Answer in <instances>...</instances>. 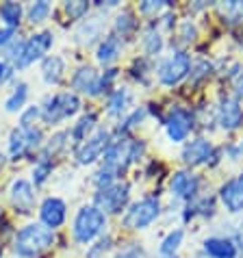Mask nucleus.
<instances>
[{
    "label": "nucleus",
    "instance_id": "nucleus-28",
    "mask_svg": "<svg viewBox=\"0 0 243 258\" xmlns=\"http://www.w3.org/2000/svg\"><path fill=\"white\" fill-rule=\"evenodd\" d=\"M50 174H52V161H50V156L48 154H41L39 156V161L35 163V167H33V182H35V187H41Z\"/></svg>",
    "mask_w": 243,
    "mask_h": 258
},
{
    "label": "nucleus",
    "instance_id": "nucleus-36",
    "mask_svg": "<svg viewBox=\"0 0 243 258\" xmlns=\"http://www.w3.org/2000/svg\"><path fill=\"white\" fill-rule=\"evenodd\" d=\"M144 117H146V109H144V106H141V109H135V111L131 113V115H128V117L124 119V124L119 126V131H122V133H128L131 128L137 126V121H141Z\"/></svg>",
    "mask_w": 243,
    "mask_h": 258
},
{
    "label": "nucleus",
    "instance_id": "nucleus-1",
    "mask_svg": "<svg viewBox=\"0 0 243 258\" xmlns=\"http://www.w3.org/2000/svg\"><path fill=\"white\" fill-rule=\"evenodd\" d=\"M54 243V230L41 224H28L13 239V252L22 258H33Z\"/></svg>",
    "mask_w": 243,
    "mask_h": 258
},
{
    "label": "nucleus",
    "instance_id": "nucleus-2",
    "mask_svg": "<svg viewBox=\"0 0 243 258\" xmlns=\"http://www.w3.org/2000/svg\"><path fill=\"white\" fill-rule=\"evenodd\" d=\"M52 44H54V35L50 31L35 33L28 39H22V41H18V44H13L9 59L13 61V66L20 68V70L28 68V66H33L35 61L44 59V54H48V50L52 48Z\"/></svg>",
    "mask_w": 243,
    "mask_h": 258
},
{
    "label": "nucleus",
    "instance_id": "nucleus-5",
    "mask_svg": "<svg viewBox=\"0 0 243 258\" xmlns=\"http://www.w3.org/2000/svg\"><path fill=\"white\" fill-rule=\"evenodd\" d=\"M39 109H41V119H44L46 124L54 126L63 119L76 115V113L81 111V100H78L74 91H61V94L48 96Z\"/></svg>",
    "mask_w": 243,
    "mask_h": 258
},
{
    "label": "nucleus",
    "instance_id": "nucleus-18",
    "mask_svg": "<svg viewBox=\"0 0 243 258\" xmlns=\"http://www.w3.org/2000/svg\"><path fill=\"white\" fill-rule=\"evenodd\" d=\"M72 89H74V94L98 96L100 94V74L89 66L78 68L72 76Z\"/></svg>",
    "mask_w": 243,
    "mask_h": 258
},
{
    "label": "nucleus",
    "instance_id": "nucleus-25",
    "mask_svg": "<svg viewBox=\"0 0 243 258\" xmlns=\"http://www.w3.org/2000/svg\"><path fill=\"white\" fill-rule=\"evenodd\" d=\"M100 33H102V22H100V18H96V20H87V22L78 26L76 37L83 46H89L100 37Z\"/></svg>",
    "mask_w": 243,
    "mask_h": 258
},
{
    "label": "nucleus",
    "instance_id": "nucleus-22",
    "mask_svg": "<svg viewBox=\"0 0 243 258\" xmlns=\"http://www.w3.org/2000/svg\"><path fill=\"white\" fill-rule=\"evenodd\" d=\"M63 72H66V61L61 56H46L44 63H41V78H44L46 85H59Z\"/></svg>",
    "mask_w": 243,
    "mask_h": 258
},
{
    "label": "nucleus",
    "instance_id": "nucleus-23",
    "mask_svg": "<svg viewBox=\"0 0 243 258\" xmlns=\"http://www.w3.org/2000/svg\"><path fill=\"white\" fill-rule=\"evenodd\" d=\"M96 121H98L96 113H85V115L72 126V133H70V137L74 139L76 146H78V143H83L91 133L96 131Z\"/></svg>",
    "mask_w": 243,
    "mask_h": 258
},
{
    "label": "nucleus",
    "instance_id": "nucleus-31",
    "mask_svg": "<svg viewBox=\"0 0 243 258\" xmlns=\"http://www.w3.org/2000/svg\"><path fill=\"white\" fill-rule=\"evenodd\" d=\"M50 3H46V0H41V3H33L31 7L26 9V16H28V22L31 24H41L46 22V18L50 16Z\"/></svg>",
    "mask_w": 243,
    "mask_h": 258
},
{
    "label": "nucleus",
    "instance_id": "nucleus-34",
    "mask_svg": "<svg viewBox=\"0 0 243 258\" xmlns=\"http://www.w3.org/2000/svg\"><path fill=\"white\" fill-rule=\"evenodd\" d=\"M63 139H70V133L61 131V133H56L54 137H50L48 148H46V154H48V156H54L56 152H61V150L66 148V141H63Z\"/></svg>",
    "mask_w": 243,
    "mask_h": 258
},
{
    "label": "nucleus",
    "instance_id": "nucleus-33",
    "mask_svg": "<svg viewBox=\"0 0 243 258\" xmlns=\"http://www.w3.org/2000/svg\"><path fill=\"white\" fill-rule=\"evenodd\" d=\"M66 13L70 20H83L89 13V5L83 3V0H76V3H66Z\"/></svg>",
    "mask_w": 243,
    "mask_h": 258
},
{
    "label": "nucleus",
    "instance_id": "nucleus-21",
    "mask_svg": "<svg viewBox=\"0 0 243 258\" xmlns=\"http://www.w3.org/2000/svg\"><path fill=\"white\" fill-rule=\"evenodd\" d=\"M131 91H128L126 87H117L115 91H111L109 94V100H106V115L109 117H119L124 115L128 104H131Z\"/></svg>",
    "mask_w": 243,
    "mask_h": 258
},
{
    "label": "nucleus",
    "instance_id": "nucleus-15",
    "mask_svg": "<svg viewBox=\"0 0 243 258\" xmlns=\"http://www.w3.org/2000/svg\"><path fill=\"white\" fill-rule=\"evenodd\" d=\"M66 217H68V206L63 200L59 198H46L39 206V219H41V226L50 228V230H56L66 224Z\"/></svg>",
    "mask_w": 243,
    "mask_h": 258
},
{
    "label": "nucleus",
    "instance_id": "nucleus-38",
    "mask_svg": "<svg viewBox=\"0 0 243 258\" xmlns=\"http://www.w3.org/2000/svg\"><path fill=\"white\" fill-rule=\"evenodd\" d=\"M198 35V28L196 24L191 22V20H185V22L180 24V39L185 41V44H189V41H194Z\"/></svg>",
    "mask_w": 243,
    "mask_h": 258
},
{
    "label": "nucleus",
    "instance_id": "nucleus-37",
    "mask_svg": "<svg viewBox=\"0 0 243 258\" xmlns=\"http://www.w3.org/2000/svg\"><path fill=\"white\" fill-rule=\"evenodd\" d=\"M211 74V63L209 61H198L196 66H191V81L198 83V81H202L204 76H209Z\"/></svg>",
    "mask_w": 243,
    "mask_h": 258
},
{
    "label": "nucleus",
    "instance_id": "nucleus-17",
    "mask_svg": "<svg viewBox=\"0 0 243 258\" xmlns=\"http://www.w3.org/2000/svg\"><path fill=\"white\" fill-rule=\"evenodd\" d=\"M9 198H11L13 209L22 215H28L35 206V189H33L31 182L24 180V178H18V180L11 182Z\"/></svg>",
    "mask_w": 243,
    "mask_h": 258
},
{
    "label": "nucleus",
    "instance_id": "nucleus-30",
    "mask_svg": "<svg viewBox=\"0 0 243 258\" xmlns=\"http://www.w3.org/2000/svg\"><path fill=\"white\" fill-rule=\"evenodd\" d=\"M135 28H137V20H135L133 11H122L119 16L115 18V31H117V37L122 35V37H128Z\"/></svg>",
    "mask_w": 243,
    "mask_h": 258
},
{
    "label": "nucleus",
    "instance_id": "nucleus-7",
    "mask_svg": "<svg viewBox=\"0 0 243 258\" xmlns=\"http://www.w3.org/2000/svg\"><path fill=\"white\" fill-rule=\"evenodd\" d=\"M189 72H191V56L187 52H183V50H178V52H171L159 63L156 76H159L161 85L174 87V85L183 83L189 76Z\"/></svg>",
    "mask_w": 243,
    "mask_h": 258
},
{
    "label": "nucleus",
    "instance_id": "nucleus-27",
    "mask_svg": "<svg viewBox=\"0 0 243 258\" xmlns=\"http://www.w3.org/2000/svg\"><path fill=\"white\" fill-rule=\"evenodd\" d=\"M22 13H24V9L20 3H3L0 5V18L5 20V24L9 28H16L20 24Z\"/></svg>",
    "mask_w": 243,
    "mask_h": 258
},
{
    "label": "nucleus",
    "instance_id": "nucleus-41",
    "mask_svg": "<svg viewBox=\"0 0 243 258\" xmlns=\"http://www.w3.org/2000/svg\"><path fill=\"white\" fill-rule=\"evenodd\" d=\"M165 7H167L165 3H144L139 7V11L141 13H159V11L165 9Z\"/></svg>",
    "mask_w": 243,
    "mask_h": 258
},
{
    "label": "nucleus",
    "instance_id": "nucleus-39",
    "mask_svg": "<svg viewBox=\"0 0 243 258\" xmlns=\"http://www.w3.org/2000/svg\"><path fill=\"white\" fill-rule=\"evenodd\" d=\"M109 247H111V239H109V236H106V239H100L96 245H91V249L87 252V258H102Z\"/></svg>",
    "mask_w": 243,
    "mask_h": 258
},
{
    "label": "nucleus",
    "instance_id": "nucleus-29",
    "mask_svg": "<svg viewBox=\"0 0 243 258\" xmlns=\"http://www.w3.org/2000/svg\"><path fill=\"white\" fill-rule=\"evenodd\" d=\"M217 11L221 13L224 22L228 24H241L243 22V3H221L217 5Z\"/></svg>",
    "mask_w": 243,
    "mask_h": 258
},
{
    "label": "nucleus",
    "instance_id": "nucleus-11",
    "mask_svg": "<svg viewBox=\"0 0 243 258\" xmlns=\"http://www.w3.org/2000/svg\"><path fill=\"white\" fill-rule=\"evenodd\" d=\"M191 131H194V115H191V111L183 109V106H174L165 119V133L169 141L171 143L187 141Z\"/></svg>",
    "mask_w": 243,
    "mask_h": 258
},
{
    "label": "nucleus",
    "instance_id": "nucleus-12",
    "mask_svg": "<svg viewBox=\"0 0 243 258\" xmlns=\"http://www.w3.org/2000/svg\"><path fill=\"white\" fill-rule=\"evenodd\" d=\"M215 117H217V124L224 128V131H237L243 124V106L239 104L237 98L224 96L219 100Z\"/></svg>",
    "mask_w": 243,
    "mask_h": 258
},
{
    "label": "nucleus",
    "instance_id": "nucleus-13",
    "mask_svg": "<svg viewBox=\"0 0 243 258\" xmlns=\"http://www.w3.org/2000/svg\"><path fill=\"white\" fill-rule=\"evenodd\" d=\"M213 156H215V148H213V143L209 139H202V137L187 141L183 148V161H185V165H189V167L211 163Z\"/></svg>",
    "mask_w": 243,
    "mask_h": 258
},
{
    "label": "nucleus",
    "instance_id": "nucleus-26",
    "mask_svg": "<svg viewBox=\"0 0 243 258\" xmlns=\"http://www.w3.org/2000/svg\"><path fill=\"white\" fill-rule=\"evenodd\" d=\"M141 46H144V52L148 56H156L163 50V37H161V33L156 31V26H150L146 31L144 39H141Z\"/></svg>",
    "mask_w": 243,
    "mask_h": 258
},
{
    "label": "nucleus",
    "instance_id": "nucleus-20",
    "mask_svg": "<svg viewBox=\"0 0 243 258\" xmlns=\"http://www.w3.org/2000/svg\"><path fill=\"white\" fill-rule=\"evenodd\" d=\"M119 52H122V37H117V35H106L98 44L96 59H98V63H102V66H109V63L117 59Z\"/></svg>",
    "mask_w": 243,
    "mask_h": 258
},
{
    "label": "nucleus",
    "instance_id": "nucleus-35",
    "mask_svg": "<svg viewBox=\"0 0 243 258\" xmlns=\"http://www.w3.org/2000/svg\"><path fill=\"white\" fill-rule=\"evenodd\" d=\"M37 117H41L39 106H28V109L22 111V115H20V128H33Z\"/></svg>",
    "mask_w": 243,
    "mask_h": 258
},
{
    "label": "nucleus",
    "instance_id": "nucleus-8",
    "mask_svg": "<svg viewBox=\"0 0 243 258\" xmlns=\"http://www.w3.org/2000/svg\"><path fill=\"white\" fill-rule=\"evenodd\" d=\"M111 146V133L106 128H96L83 143L74 148V156L78 165H91L96 163L100 156H104L106 148Z\"/></svg>",
    "mask_w": 243,
    "mask_h": 258
},
{
    "label": "nucleus",
    "instance_id": "nucleus-40",
    "mask_svg": "<svg viewBox=\"0 0 243 258\" xmlns=\"http://www.w3.org/2000/svg\"><path fill=\"white\" fill-rule=\"evenodd\" d=\"M232 85H234V94H237V98H243V68H239L232 74Z\"/></svg>",
    "mask_w": 243,
    "mask_h": 258
},
{
    "label": "nucleus",
    "instance_id": "nucleus-43",
    "mask_svg": "<svg viewBox=\"0 0 243 258\" xmlns=\"http://www.w3.org/2000/svg\"><path fill=\"white\" fill-rule=\"evenodd\" d=\"M115 258H146V254L141 252V249L133 247V249H126V252H122V254H119V256H115Z\"/></svg>",
    "mask_w": 243,
    "mask_h": 258
},
{
    "label": "nucleus",
    "instance_id": "nucleus-14",
    "mask_svg": "<svg viewBox=\"0 0 243 258\" xmlns=\"http://www.w3.org/2000/svg\"><path fill=\"white\" fill-rule=\"evenodd\" d=\"M219 200L228 213L237 215L243 211V171L219 187Z\"/></svg>",
    "mask_w": 243,
    "mask_h": 258
},
{
    "label": "nucleus",
    "instance_id": "nucleus-10",
    "mask_svg": "<svg viewBox=\"0 0 243 258\" xmlns=\"http://www.w3.org/2000/svg\"><path fill=\"white\" fill-rule=\"evenodd\" d=\"M41 143V131L39 128H13L9 135V156L11 159H22L37 150Z\"/></svg>",
    "mask_w": 243,
    "mask_h": 258
},
{
    "label": "nucleus",
    "instance_id": "nucleus-3",
    "mask_svg": "<svg viewBox=\"0 0 243 258\" xmlns=\"http://www.w3.org/2000/svg\"><path fill=\"white\" fill-rule=\"evenodd\" d=\"M106 228V213H102L96 204H85L78 209L74 224H72V236L76 243L87 245L94 239H98Z\"/></svg>",
    "mask_w": 243,
    "mask_h": 258
},
{
    "label": "nucleus",
    "instance_id": "nucleus-32",
    "mask_svg": "<svg viewBox=\"0 0 243 258\" xmlns=\"http://www.w3.org/2000/svg\"><path fill=\"white\" fill-rule=\"evenodd\" d=\"M183 236H185L183 230H171L165 239L161 241V247H159L161 256H174L176 249L180 247V243H183Z\"/></svg>",
    "mask_w": 243,
    "mask_h": 258
},
{
    "label": "nucleus",
    "instance_id": "nucleus-45",
    "mask_svg": "<svg viewBox=\"0 0 243 258\" xmlns=\"http://www.w3.org/2000/svg\"><path fill=\"white\" fill-rule=\"evenodd\" d=\"M0 258H3V245H0Z\"/></svg>",
    "mask_w": 243,
    "mask_h": 258
},
{
    "label": "nucleus",
    "instance_id": "nucleus-4",
    "mask_svg": "<svg viewBox=\"0 0 243 258\" xmlns=\"http://www.w3.org/2000/svg\"><path fill=\"white\" fill-rule=\"evenodd\" d=\"M141 152H144V143L133 141V139H119L106 148L102 167L111 169L115 176H122L128 169V165L139 159Z\"/></svg>",
    "mask_w": 243,
    "mask_h": 258
},
{
    "label": "nucleus",
    "instance_id": "nucleus-44",
    "mask_svg": "<svg viewBox=\"0 0 243 258\" xmlns=\"http://www.w3.org/2000/svg\"><path fill=\"white\" fill-rule=\"evenodd\" d=\"M9 76H11V68L5 61H0V83H5Z\"/></svg>",
    "mask_w": 243,
    "mask_h": 258
},
{
    "label": "nucleus",
    "instance_id": "nucleus-16",
    "mask_svg": "<svg viewBox=\"0 0 243 258\" xmlns=\"http://www.w3.org/2000/svg\"><path fill=\"white\" fill-rule=\"evenodd\" d=\"M200 189V178L191 171H176L169 180V193L176 200H194Z\"/></svg>",
    "mask_w": 243,
    "mask_h": 258
},
{
    "label": "nucleus",
    "instance_id": "nucleus-42",
    "mask_svg": "<svg viewBox=\"0 0 243 258\" xmlns=\"http://www.w3.org/2000/svg\"><path fill=\"white\" fill-rule=\"evenodd\" d=\"M9 44H13V28L5 26V28H0V48L9 46Z\"/></svg>",
    "mask_w": 243,
    "mask_h": 258
},
{
    "label": "nucleus",
    "instance_id": "nucleus-9",
    "mask_svg": "<svg viewBox=\"0 0 243 258\" xmlns=\"http://www.w3.org/2000/svg\"><path fill=\"white\" fill-rule=\"evenodd\" d=\"M128 200H131V187L126 182H115L96 193V206L102 213L111 215H119L128 206Z\"/></svg>",
    "mask_w": 243,
    "mask_h": 258
},
{
    "label": "nucleus",
    "instance_id": "nucleus-24",
    "mask_svg": "<svg viewBox=\"0 0 243 258\" xmlns=\"http://www.w3.org/2000/svg\"><path fill=\"white\" fill-rule=\"evenodd\" d=\"M26 98H28V85L26 83H18L13 91L9 94V98L5 100V111L7 113H18L24 109L26 104Z\"/></svg>",
    "mask_w": 243,
    "mask_h": 258
},
{
    "label": "nucleus",
    "instance_id": "nucleus-19",
    "mask_svg": "<svg viewBox=\"0 0 243 258\" xmlns=\"http://www.w3.org/2000/svg\"><path fill=\"white\" fill-rule=\"evenodd\" d=\"M202 249L209 258H237V245L232 239H224V236H211L204 239Z\"/></svg>",
    "mask_w": 243,
    "mask_h": 258
},
{
    "label": "nucleus",
    "instance_id": "nucleus-6",
    "mask_svg": "<svg viewBox=\"0 0 243 258\" xmlns=\"http://www.w3.org/2000/svg\"><path fill=\"white\" fill-rule=\"evenodd\" d=\"M161 215V202L159 198L154 196H148V198H141L139 202L131 204V209L126 211L124 215V226L128 230H144V228L152 226Z\"/></svg>",
    "mask_w": 243,
    "mask_h": 258
}]
</instances>
